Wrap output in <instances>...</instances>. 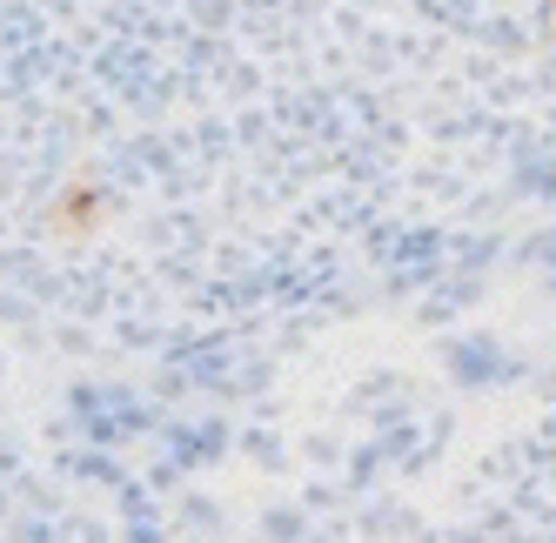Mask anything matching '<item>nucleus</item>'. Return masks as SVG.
Masks as SVG:
<instances>
[{"instance_id":"obj_1","label":"nucleus","mask_w":556,"mask_h":543,"mask_svg":"<svg viewBox=\"0 0 556 543\" xmlns=\"http://www.w3.org/2000/svg\"><path fill=\"white\" fill-rule=\"evenodd\" d=\"M94 202H101L94 188H74V195H67V215H74V222H88V215H94Z\"/></svg>"}]
</instances>
